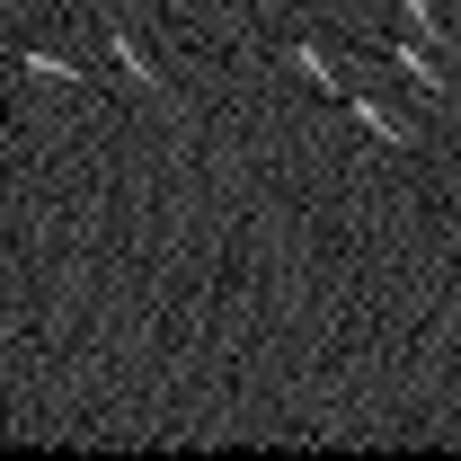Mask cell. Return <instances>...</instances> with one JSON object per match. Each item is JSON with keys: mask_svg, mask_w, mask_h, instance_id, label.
Returning a JSON list of instances; mask_svg holds the SVG:
<instances>
[{"mask_svg": "<svg viewBox=\"0 0 461 461\" xmlns=\"http://www.w3.org/2000/svg\"><path fill=\"white\" fill-rule=\"evenodd\" d=\"M338 107L355 115V124H364V133H373V142H391V151H417V124H408L400 107H382V98H373V89H346Z\"/></svg>", "mask_w": 461, "mask_h": 461, "instance_id": "obj_1", "label": "cell"}, {"mask_svg": "<svg viewBox=\"0 0 461 461\" xmlns=\"http://www.w3.org/2000/svg\"><path fill=\"white\" fill-rule=\"evenodd\" d=\"M373 54L391 62V71H408V80H417V89H426V98H444V62L426 54V45H408V36H382V45H373Z\"/></svg>", "mask_w": 461, "mask_h": 461, "instance_id": "obj_2", "label": "cell"}, {"mask_svg": "<svg viewBox=\"0 0 461 461\" xmlns=\"http://www.w3.org/2000/svg\"><path fill=\"white\" fill-rule=\"evenodd\" d=\"M293 71H302V80H320V89H329V107L355 89V80H346V62L329 54V45H311V36H293Z\"/></svg>", "mask_w": 461, "mask_h": 461, "instance_id": "obj_3", "label": "cell"}, {"mask_svg": "<svg viewBox=\"0 0 461 461\" xmlns=\"http://www.w3.org/2000/svg\"><path fill=\"white\" fill-rule=\"evenodd\" d=\"M107 54H115V71H124V80H142V89H169V80H160V62L142 54V36H124V27H107Z\"/></svg>", "mask_w": 461, "mask_h": 461, "instance_id": "obj_4", "label": "cell"}, {"mask_svg": "<svg viewBox=\"0 0 461 461\" xmlns=\"http://www.w3.org/2000/svg\"><path fill=\"white\" fill-rule=\"evenodd\" d=\"M18 62H27L36 80H71V89H80V62H71V54H54V45H18Z\"/></svg>", "mask_w": 461, "mask_h": 461, "instance_id": "obj_5", "label": "cell"}, {"mask_svg": "<svg viewBox=\"0 0 461 461\" xmlns=\"http://www.w3.org/2000/svg\"><path fill=\"white\" fill-rule=\"evenodd\" d=\"M400 36H408V45L435 36V0H400Z\"/></svg>", "mask_w": 461, "mask_h": 461, "instance_id": "obj_6", "label": "cell"}, {"mask_svg": "<svg viewBox=\"0 0 461 461\" xmlns=\"http://www.w3.org/2000/svg\"><path fill=\"white\" fill-rule=\"evenodd\" d=\"M0 364H9V329H0Z\"/></svg>", "mask_w": 461, "mask_h": 461, "instance_id": "obj_7", "label": "cell"}, {"mask_svg": "<svg viewBox=\"0 0 461 461\" xmlns=\"http://www.w3.org/2000/svg\"><path fill=\"white\" fill-rule=\"evenodd\" d=\"M0 169H9V151H0Z\"/></svg>", "mask_w": 461, "mask_h": 461, "instance_id": "obj_8", "label": "cell"}]
</instances>
